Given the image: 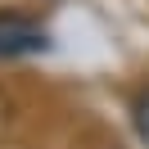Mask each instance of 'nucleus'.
Here are the masks:
<instances>
[{"label": "nucleus", "mask_w": 149, "mask_h": 149, "mask_svg": "<svg viewBox=\"0 0 149 149\" xmlns=\"http://www.w3.org/2000/svg\"><path fill=\"white\" fill-rule=\"evenodd\" d=\"M36 50H45V32H41V23L23 18V14H5V18H0V59L36 54Z\"/></svg>", "instance_id": "f257e3e1"}, {"label": "nucleus", "mask_w": 149, "mask_h": 149, "mask_svg": "<svg viewBox=\"0 0 149 149\" xmlns=\"http://www.w3.org/2000/svg\"><path fill=\"white\" fill-rule=\"evenodd\" d=\"M131 122H136V136L149 145V86L136 95V104H131Z\"/></svg>", "instance_id": "f03ea898"}]
</instances>
